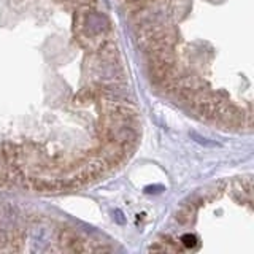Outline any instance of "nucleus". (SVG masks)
<instances>
[{
	"label": "nucleus",
	"instance_id": "nucleus-1",
	"mask_svg": "<svg viewBox=\"0 0 254 254\" xmlns=\"http://www.w3.org/2000/svg\"><path fill=\"white\" fill-rule=\"evenodd\" d=\"M180 242L185 245V248H195L197 238L194 235H190V234H185V235L180 238Z\"/></svg>",
	"mask_w": 254,
	"mask_h": 254
},
{
	"label": "nucleus",
	"instance_id": "nucleus-2",
	"mask_svg": "<svg viewBox=\"0 0 254 254\" xmlns=\"http://www.w3.org/2000/svg\"><path fill=\"white\" fill-rule=\"evenodd\" d=\"M115 214H116V221L119 222V224H123V222H124V218H123V213H121V211H119V210H116V211H115Z\"/></svg>",
	"mask_w": 254,
	"mask_h": 254
}]
</instances>
